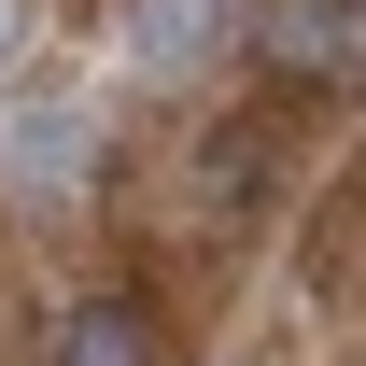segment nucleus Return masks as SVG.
I'll return each mask as SVG.
<instances>
[{
    "mask_svg": "<svg viewBox=\"0 0 366 366\" xmlns=\"http://www.w3.org/2000/svg\"><path fill=\"white\" fill-rule=\"evenodd\" d=\"M43 366H169V352H155V310L141 296H85V310H56Z\"/></svg>",
    "mask_w": 366,
    "mask_h": 366,
    "instance_id": "1",
    "label": "nucleus"
},
{
    "mask_svg": "<svg viewBox=\"0 0 366 366\" xmlns=\"http://www.w3.org/2000/svg\"><path fill=\"white\" fill-rule=\"evenodd\" d=\"M226 0H141V56H197Z\"/></svg>",
    "mask_w": 366,
    "mask_h": 366,
    "instance_id": "3",
    "label": "nucleus"
},
{
    "mask_svg": "<svg viewBox=\"0 0 366 366\" xmlns=\"http://www.w3.org/2000/svg\"><path fill=\"white\" fill-rule=\"evenodd\" d=\"M352 29H366V0H268V56L282 71H338Z\"/></svg>",
    "mask_w": 366,
    "mask_h": 366,
    "instance_id": "2",
    "label": "nucleus"
},
{
    "mask_svg": "<svg viewBox=\"0 0 366 366\" xmlns=\"http://www.w3.org/2000/svg\"><path fill=\"white\" fill-rule=\"evenodd\" d=\"M0 56H14V0H0Z\"/></svg>",
    "mask_w": 366,
    "mask_h": 366,
    "instance_id": "4",
    "label": "nucleus"
}]
</instances>
